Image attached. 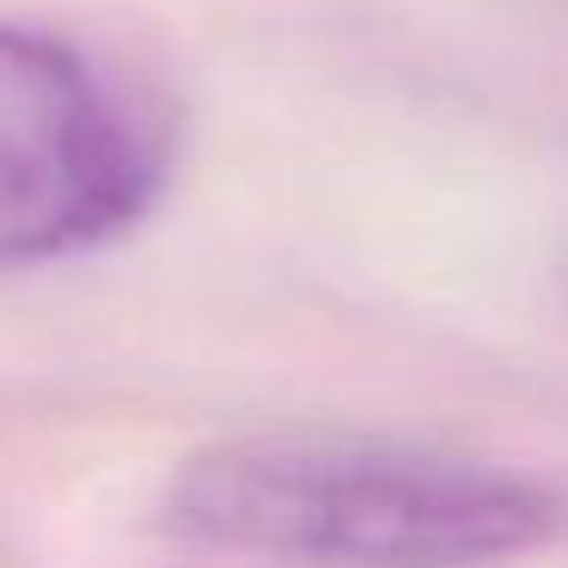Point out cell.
Wrapping results in <instances>:
<instances>
[{
  "label": "cell",
  "instance_id": "6da1fadb",
  "mask_svg": "<svg viewBox=\"0 0 568 568\" xmlns=\"http://www.w3.org/2000/svg\"><path fill=\"white\" fill-rule=\"evenodd\" d=\"M519 470L348 434H239L184 458L165 519L221 550L312 568H489L556 531Z\"/></svg>",
  "mask_w": 568,
  "mask_h": 568
},
{
  "label": "cell",
  "instance_id": "7a4b0ae2",
  "mask_svg": "<svg viewBox=\"0 0 568 568\" xmlns=\"http://www.w3.org/2000/svg\"><path fill=\"white\" fill-rule=\"evenodd\" d=\"M160 153L104 74L31 26H0V270L74 257L148 214Z\"/></svg>",
  "mask_w": 568,
  "mask_h": 568
}]
</instances>
